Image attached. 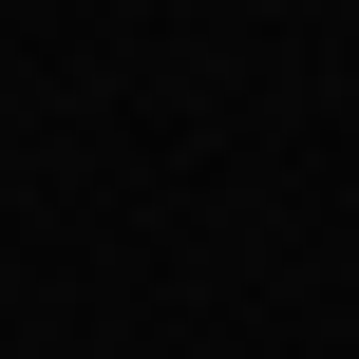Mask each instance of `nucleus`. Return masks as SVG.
I'll return each mask as SVG.
<instances>
[]
</instances>
